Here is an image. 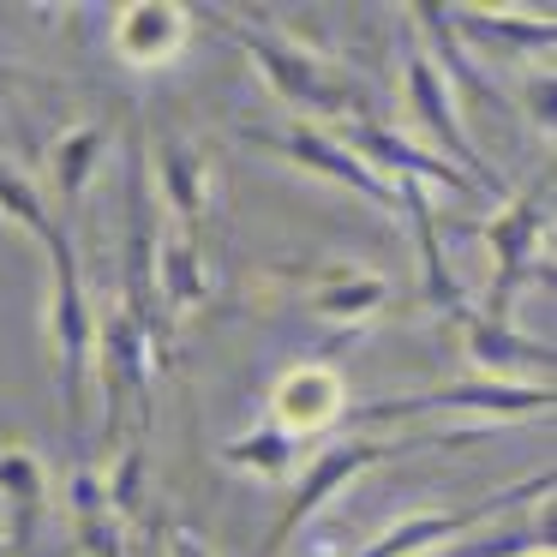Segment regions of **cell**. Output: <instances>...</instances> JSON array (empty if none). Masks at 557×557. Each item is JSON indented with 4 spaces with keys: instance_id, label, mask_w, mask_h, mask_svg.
<instances>
[{
    "instance_id": "cell-1",
    "label": "cell",
    "mask_w": 557,
    "mask_h": 557,
    "mask_svg": "<svg viewBox=\"0 0 557 557\" xmlns=\"http://www.w3.org/2000/svg\"><path fill=\"white\" fill-rule=\"evenodd\" d=\"M126 318H138V330L150 336L157 360L169 366V336L174 324L162 318L157 294V205H150V169H145V133H126Z\"/></svg>"
},
{
    "instance_id": "cell-2",
    "label": "cell",
    "mask_w": 557,
    "mask_h": 557,
    "mask_svg": "<svg viewBox=\"0 0 557 557\" xmlns=\"http://www.w3.org/2000/svg\"><path fill=\"white\" fill-rule=\"evenodd\" d=\"M49 258H54V384L66 401V425H78L85 413V366L97 354V330H90V306H85V276H78V246L66 228L49 234Z\"/></svg>"
},
{
    "instance_id": "cell-3",
    "label": "cell",
    "mask_w": 557,
    "mask_h": 557,
    "mask_svg": "<svg viewBox=\"0 0 557 557\" xmlns=\"http://www.w3.org/2000/svg\"><path fill=\"white\" fill-rule=\"evenodd\" d=\"M545 222H552V186H533L528 198H516L509 210H497L492 222H485V240H492L497 252V276H492V294H485V312L492 324H509V300H516V288L528 276H545L552 282V264H533L540 258V234Z\"/></svg>"
},
{
    "instance_id": "cell-4",
    "label": "cell",
    "mask_w": 557,
    "mask_h": 557,
    "mask_svg": "<svg viewBox=\"0 0 557 557\" xmlns=\"http://www.w3.org/2000/svg\"><path fill=\"white\" fill-rule=\"evenodd\" d=\"M413 413H492V420H521V413H552V384H444V389H425V396L372 401L354 420L384 425V420H413Z\"/></svg>"
},
{
    "instance_id": "cell-5",
    "label": "cell",
    "mask_w": 557,
    "mask_h": 557,
    "mask_svg": "<svg viewBox=\"0 0 557 557\" xmlns=\"http://www.w3.org/2000/svg\"><path fill=\"white\" fill-rule=\"evenodd\" d=\"M389 449L384 444H366V437H342V444H330V449H318V461L306 468V480H300V492L282 504V516L270 521V533H264V552L258 557H282L294 545V533L306 528V521L318 516V509L330 504V497L342 492V485L354 480V473H366V468H377Z\"/></svg>"
},
{
    "instance_id": "cell-6",
    "label": "cell",
    "mask_w": 557,
    "mask_h": 557,
    "mask_svg": "<svg viewBox=\"0 0 557 557\" xmlns=\"http://www.w3.org/2000/svg\"><path fill=\"white\" fill-rule=\"evenodd\" d=\"M528 492H552V468L533 473V480H521V485H509V492L480 497V504H468V509H425V516L396 521V528L377 533L360 557H420V552H432V545H449V540H461V533H473L480 521H492L497 509H509L516 497H528Z\"/></svg>"
},
{
    "instance_id": "cell-7",
    "label": "cell",
    "mask_w": 557,
    "mask_h": 557,
    "mask_svg": "<svg viewBox=\"0 0 557 557\" xmlns=\"http://www.w3.org/2000/svg\"><path fill=\"white\" fill-rule=\"evenodd\" d=\"M228 37L240 42V49L252 54L258 66H264L270 90H276L288 109H312V114L348 109V90H342L336 78H330L306 49H294V42H276V37H264V30H246V25H228Z\"/></svg>"
},
{
    "instance_id": "cell-8",
    "label": "cell",
    "mask_w": 557,
    "mask_h": 557,
    "mask_svg": "<svg viewBox=\"0 0 557 557\" xmlns=\"http://www.w3.org/2000/svg\"><path fill=\"white\" fill-rule=\"evenodd\" d=\"M150 366H157V348L138 330V318L114 312L109 330H102V389H109V420H102V437H121V413L126 401H138V425H150Z\"/></svg>"
},
{
    "instance_id": "cell-9",
    "label": "cell",
    "mask_w": 557,
    "mask_h": 557,
    "mask_svg": "<svg viewBox=\"0 0 557 557\" xmlns=\"http://www.w3.org/2000/svg\"><path fill=\"white\" fill-rule=\"evenodd\" d=\"M408 102H413V114H420V126H425V133H432V138H444V145L456 150L461 174H468V181L480 186V193H492V198H497V174L485 169L480 145H473V138L461 133L456 97H449L444 73L432 66V54H413V61H408Z\"/></svg>"
},
{
    "instance_id": "cell-10",
    "label": "cell",
    "mask_w": 557,
    "mask_h": 557,
    "mask_svg": "<svg viewBox=\"0 0 557 557\" xmlns=\"http://www.w3.org/2000/svg\"><path fill=\"white\" fill-rule=\"evenodd\" d=\"M258 145H276V150H288L294 162H306L312 174H330V181H342V186H354L360 198H372V205H389V210H401V198H396V186L389 181H377L372 169H366L360 157H354L342 138H330V133H312V126H300V133H282V138H264V133H252Z\"/></svg>"
},
{
    "instance_id": "cell-11",
    "label": "cell",
    "mask_w": 557,
    "mask_h": 557,
    "mask_svg": "<svg viewBox=\"0 0 557 557\" xmlns=\"http://www.w3.org/2000/svg\"><path fill=\"white\" fill-rule=\"evenodd\" d=\"M162 193H169L174 216H181V234L205 246V205H210V162L198 157L193 145L169 138L162 145Z\"/></svg>"
},
{
    "instance_id": "cell-12",
    "label": "cell",
    "mask_w": 557,
    "mask_h": 557,
    "mask_svg": "<svg viewBox=\"0 0 557 557\" xmlns=\"http://www.w3.org/2000/svg\"><path fill=\"white\" fill-rule=\"evenodd\" d=\"M181 37H186V13H181V7H157V0L126 7L121 25H114V49H121L133 66L169 61V54L181 49Z\"/></svg>"
},
{
    "instance_id": "cell-13",
    "label": "cell",
    "mask_w": 557,
    "mask_h": 557,
    "mask_svg": "<svg viewBox=\"0 0 557 557\" xmlns=\"http://www.w3.org/2000/svg\"><path fill=\"white\" fill-rule=\"evenodd\" d=\"M0 497L13 509V545L25 557L42 521V461L30 449H0Z\"/></svg>"
},
{
    "instance_id": "cell-14",
    "label": "cell",
    "mask_w": 557,
    "mask_h": 557,
    "mask_svg": "<svg viewBox=\"0 0 557 557\" xmlns=\"http://www.w3.org/2000/svg\"><path fill=\"white\" fill-rule=\"evenodd\" d=\"M73 516H78V540H85L90 557H126L121 516H114L109 485L97 480V468H78L73 473Z\"/></svg>"
},
{
    "instance_id": "cell-15",
    "label": "cell",
    "mask_w": 557,
    "mask_h": 557,
    "mask_svg": "<svg viewBox=\"0 0 557 557\" xmlns=\"http://www.w3.org/2000/svg\"><path fill=\"white\" fill-rule=\"evenodd\" d=\"M384 300H389V282H384V276H360V270H330V276L312 288V300H306V306H312L318 318H348V324H354V318H372Z\"/></svg>"
},
{
    "instance_id": "cell-16",
    "label": "cell",
    "mask_w": 557,
    "mask_h": 557,
    "mask_svg": "<svg viewBox=\"0 0 557 557\" xmlns=\"http://www.w3.org/2000/svg\"><path fill=\"white\" fill-rule=\"evenodd\" d=\"M276 408H282V432H288V425H324L330 413L342 408L336 372H324V366H306V372H294L288 384L276 389Z\"/></svg>"
},
{
    "instance_id": "cell-17",
    "label": "cell",
    "mask_w": 557,
    "mask_h": 557,
    "mask_svg": "<svg viewBox=\"0 0 557 557\" xmlns=\"http://www.w3.org/2000/svg\"><path fill=\"white\" fill-rule=\"evenodd\" d=\"M102 150H109V121H90V126H73V133L54 145L49 157V174H54V193L61 198H78L90 186V174H97Z\"/></svg>"
},
{
    "instance_id": "cell-18",
    "label": "cell",
    "mask_w": 557,
    "mask_h": 557,
    "mask_svg": "<svg viewBox=\"0 0 557 557\" xmlns=\"http://www.w3.org/2000/svg\"><path fill=\"white\" fill-rule=\"evenodd\" d=\"M198 252H205V246L198 240H174V246H162V318H169L174 324V312H193V306H205V294H210V282H205V264H198Z\"/></svg>"
},
{
    "instance_id": "cell-19",
    "label": "cell",
    "mask_w": 557,
    "mask_h": 557,
    "mask_svg": "<svg viewBox=\"0 0 557 557\" xmlns=\"http://www.w3.org/2000/svg\"><path fill=\"white\" fill-rule=\"evenodd\" d=\"M456 318H461V330H468V354L480 366H492V372H497V366H516V360H552V348L516 336L509 324H492V318L468 312V306H456Z\"/></svg>"
},
{
    "instance_id": "cell-20",
    "label": "cell",
    "mask_w": 557,
    "mask_h": 557,
    "mask_svg": "<svg viewBox=\"0 0 557 557\" xmlns=\"http://www.w3.org/2000/svg\"><path fill=\"white\" fill-rule=\"evenodd\" d=\"M222 461H228V468H258V473H288L294 468V432H282V425H258V432L222 444Z\"/></svg>"
},
{
    "instance_id": "cell-21",
    "label": "cell",
    "mask_w": 557,
    "mask_h": 557,
    "mask_svg": "<svg viewBox=\"0 0 557 557\" xmlns=\"http://www.w3.org/2000/svg\"><path fill=\"white\" fill-rule=\"evenodd\" d=\"M0 216L25 222V228L37 234L42 246H49V234L61 228V222L49 216V205H42V193H37V186H30L18 169H7V162H0Z\"/></svg>"
},
{
    "instance_id": "cell-22",
    "label": "cell",
    "mask_w": 557,
    "mask_h": 557,
    "mask_svg": "<svg viewBox=\"0 0 557 557\" xmlns=\"http://www.w3.org/2000/svg\"><path fill=\"white\" fill-rule=\"evenodd\" d=\"M461 30H473V37H485V42H533V49H552V37H557V25L552 18H533V25H516V18H480V13H449Z\"/></svg>"
},
{
    "instance_id": "cell-23",
    "label": "cell",
    "mask_w": 557,
    "mask_h": 557,
    "mask_svg": "<svg viewBox=\"0 0 557 557\" xmlns=\"http://www.w3.org/2000/svg\"><path fill=\"white\" fill-rule=\"evenodd\" d=\"M552 102H557L552 73H533L528 78V114H533V126H545V133H552Z\"/></svg>"
},
{
    "instance_id": "cell-24",
    "label": "cell",
    "mask_w": 557,
    "mask_h": 557,
    "mask_svg": "<svg viewBox=\"0 0 557 557\" xmlns=\"http://www.w3.org/2000/svg\"><path fill=\"white\" fill-rule=\"evenodd\" d=\"M169 557H210V545L198 540L193 528H174V533H169Z\"/></svg>"
},
{
    "instance_id": "cell-25",
    "label": "cell",
    "mask_w": 557,
    "mask_h": 557,
    "mask_svg": "<svg viewBox=\"0 0 557 557\" xmlns=\"http://www.w3.org/2000/svg\"><path fill=\"white\" fill-rule=\"evenodd\" d=\"M0 557H7V545H0Z\"/></svg>"
}]
</instances>
